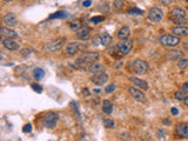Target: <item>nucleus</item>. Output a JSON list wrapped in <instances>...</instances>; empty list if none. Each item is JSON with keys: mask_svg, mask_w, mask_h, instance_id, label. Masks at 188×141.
Listing matches in <instances>:
<instances>
[{"mask_svg": "<svg viewBox=\"0 0 188 141\" xmlns=\"http://www.w3.org/2000/svg\"><path fill=\"white\" fill-rule=\"evenodd\" d=\"M58 119H59V116H58L57 113H54V112H47L45 114V116L42 118V120H41V125L45 128H54L57 126Z\"/></svg>", "mask_w": 188, "mask_h": 141, "instance_id": "obj_1", "label": "nucleus"}, {"mask_svg": "<svg viewBox=\"0 0 188 141\" xmlns=\"http://www.w3.org/2000/svg\"><path fill=\"white\" fill-rule=\"evenodd\" d=\"M148 68V64L145 61V60H134L133 61V64H132V69H133V72L135 73L137 75H144L147 73Z\"/></svg>", "mask_w": 188, "mask_h": 141, "instance_id": "obj_2", "label": "nucleus"}, {"mask_svg": "<svg viewBox=\"0 0 188 141\" xmlns=\"http://www.w3.org/2000/svg\"><path fill=\"white\" fill-rule=\"evenodd\" d=\"M160 42L161 45L167 46V47H175L180 44V38L176 35H172V34H164L160 37Z\"/></svg>", "mask_w": 188, "mask_h": 141, "instance_id": "obj_3", "label": "nucleus"}, {"mask_svg": "<svg viewBox=\"0 0 188 141\" xmlns=\"http://www.w3.org/2000/svg\"><path fill=\"white\" fill-rule=\"evenodd\" d=\"M99 59V53L98 52H86L83 53L80 58L76 59L75 64L76 65H82V64H92V62H95L97 60Z\"/></svg>", "mask_w": 188, "mask_h": 141, "instance_id": "obj_4", "label": "nucleus"}, {"mask_svg": "<svg viewBox=\"0 0 188 141\" xmlns=\"http://www.w3.org/2000/svg\"><path fill=\"white\" fill-rule=\"evenodd\" d=\"M116 48L119 51L120 54L122 55H127L133 48V41L131 39H125V40H120L116 44Z\"/></svg>", "mask_w": 188, "mask_h": 141, "instance_id": "obj_5", "label": "nucleus"}, {"mask_svg": "<svg viewBox=\"0 0 188 141\" xmlns=\"http://www.w3.org/2000/svg\"><path fill=\"white\" fill-rule=\"evenodd\" d=\"M66 42L65 38H58L54 39L52 41H48L45 45V48L48 51V52H57V51L61 50V47L64 46V44Z\"/></svg>", "mask_w": 188, "mask_h": 141, "instance_id": "obj_6", "label": "nucleus"}, {"mask_svg": "<svg viewBox=\"0 0 188 141\" xmlns=\"http://www.w3.org/2000/svg\"><path fill=\"white\" fill-rule=\"evenodd\" d=\"M164 19V12L159 7H153L148 12V20L152 23H159Z\"/></svg>", "mask_w": 188, "mask_h": 141, "instance_id": "obj_7", "label": "nucleus"}, {"mask_svg": "<svg viewBox=\"0 0 188 141\" xmlns=\"http://www.w3.org/2000/svg\"><path fill=\"white\" fill-rule=\"evenodd\" d=\"M82 50H85V45H82L80 42H69L66 46V52L69 55H74L78 52H81Z\"/></svg>", "mask_w": 188, "mask_h": 141, "instance_id": "obj_8", "label": "nucleus"}, {"mask_svg": "<svg viewBox=\"0 0 188 141\" xmlns=\"http://www.w3.org/2000/svg\"><path fill=\"white\" fill-rule=\"evenodd\" d=\"M128 93L132 95V98L135 99L137 101H140V102H145L146 101V95H145V93L141 91L140 88L128 87Z\"/></svg>", "mask_w": 188, "mask_h": 141, "instance_id": "obj_9", "label": "nucleus"}, {"mask_svg": "<svg viewBox=\"0 0 188 141\" xmlns=\"http://www.w3.org/2000/svg\"><path fill=\"white\" fill-rule=\"evenodd\" d=\"M108 75L105 73V72H102V73H98V74H94L92 76V83H95V85H98V86H102V85H105L107 83L108 81Z\"/></svg>", "mask_w": 188, "mask_h": 141, "instance_id": "obj_10", "label": "nucleus"}, {"mask_svg": "<svg viewBox=\"0 0 188 141\" xmlns=\"http://www.w3.org/2000/svg\"><path fill=\"white\" fill-rule=\"evenodd\" d=\"M2 21H4V24L7 26L8 28L9 27H16L18 25V19H16L14 13H7V14H5L2 17Z\"/></svg>", "mask_w": 188, "mask_h": 141, "instance_id": "obj_11", "label": "nucleus"}, {"mask_svg": "<svg viewBox=\"0 0 188 141\" xmlns=\"http://www.w3.org/2000/svg\"><path fill=\"white\" fill-rule=\"evenodd\" d=\"M2 46L8 51H18L20 48L19 44H18L16 40L11 39V38H5V39L2 40Z\"/></svg>", "mask_w": 188, "mask_h": 141, "instance_id": "obj_12", "label": "nucleus"}, {"mask_svg": "<svg viewBox=\"0 0 188 141\" xmlns=\"http://www.w3.org/2000/svg\"><path fill=\"white\" fill-rule=\"evenodd\" d=\"M105 66L102 65V64H99V62H92L88 65L87 67V71L92 73V74H98V73H102V72H105Z\"/></svg>", "mask_w": 188, "mask_h": 141, "instance_id": "obj_13", "label": "nucleus"}, {"mask_svg": "<svg viewBox=\"0 0 188 141\" xmlns=\"http://www.w3.org/2000/svg\"><path fill=\"white\" fill-rule=\"evenodd\" d=\"M175 132L176 134L181 136V138H185V139H188V124L186 122H180V124L176 125L175 127Z\"/></svg>", "mask_w": 188, "mask_h": 141, "instance_id": "obj_14", "label": "nucleus"}, {"mask_svg": "<svg viewBox=\"0 0 188 141\" xmlns=\"http://www.w3.org/2000/svg\"><path fill=\"white\" fill-rule=\"evenodd\" d=\"M171 18H187V11L181 7H174L169 12V19Z\"/></svg>", "mask_w": 188, "mask_h": 141, "instance_id": "obj_15", "label": "nucleus"}, {"mask_svg": "<svg viewBox=\"0 0 188 141\" xmlns=\"http://www.w3.org/2000/svg\"><path fill=\"white\" fill-rule=\"evenodd\" d=\"M166 58L172 60V61H179V60H181V59L183 58V53H182L181 51H178V50L169 51V52L166 54Z\"/></svg>", "mask_w": 188, "mask_h": 141, "instance_id": "obj_16", "label": "nucleus"}, {"mask_svg": "<svg viewBox=\"0 0 188 141\" xmlns=\"http://www.w3.org/2000/svg\"><path fill=\"white\" fill-rule=\"evenodd\" d=\"M172 32L174 33V35L176 37H188V27L187 26H175L173 27Z\"/></svg>", "mask_w": 188, "mask_h": 141, "instance_id": "obj_17", "label": "nucleus"}, {"mask_svg": "<svg viewBox=\"0 0 188 141\" xmlns=\"http://www.w3.org/2000/svg\"><path fill=\"white\" fill-rule=\"evenodd\" d=\"M90 30L88 27H83L80 31H78V33H76V38L79 40H82V41H87L90 39Z\"/></svg>", "mask_w": 188, "mask_h": 141, "instance_id": "obj_18", "label": "nucleus"}, {"mask_svg": "<svg viewBox=\"0 0 188 141\" xmlns=\"http://www.w3.org/2000/svg\"><path fill=\"white\" fill-rule=\"evenodd\" d=\"M129 80H131L132 83H134L137 87H139L140 90H144V91H147L148 90V83H146L145 80H141V79L137 78V76H131Z\"/></svg>", "mask_w": 188, "mask_h": 141, "instance_id": "obj_19", "label": "nucleus"}, {"mask_svg": "<svg viewBox=\"0 0 188 141\" xmlns=\"http://www.w3.org/2000/svg\"><path fill=\"white\" fill-rule=\"evenodd\" d=\"M129 35H131V28L127 27V26H125V27H122V28H120V31L118 32V38H119L120 40L128 39Z\"/></svg>", "mask_w": 188, "mask_h": 141, "instance_id": "obj_20", "label": "nucleus"}, {"mask_svg": "<svg viewBox=\"0 0 188 141\" xmlns=\"http://www.w3.org/2000/svg\"><path fill=\"white\" fill-rule=\"evenodd\" d=\"M1 34H2V37H6V38H11V39H16L19 37V34L14 32V31H12V30H9L7 27H1Z\"/></svg>", "mask_w": 188, "mask_h": 141, "instance_id": "obj_21", "label": "nucleus"}, {"mask_svg": "<svg viewBox=\"0 0 188 141\" xmlns=\"http://www.w3.org/2000/svg\"><path fill=\"white\" fill-rule=\"evenodd\" d=\"M102 112L105 114H111L113 112V104L111 102V100H104V102H102Z\"/></svg>", "mask_w": 188, "mask_h": 141, "instance_id": "obj_22", "label": "nucleus"}, {"mask_svg": "<svg viewBox=\"0 0 188 141\" xmlns=\"http://www.w3.org/2000/svg\"><path fill=\"white\" fill-rule=\"evenodd\" d=\"M112 42V37L109 35L108 33H102L100 34V44L102 45V46H105V47H107L109 44Z\"/></svg>", "mask_w": 188, "mask_h": 141, "instance_id": "obj_23", "label": "nucleus"}, {"mask_svg": "<svg viewBox=\"0 0 188 141\" xmlns=\"http://www.w3.org/2000/svg\"><path fill=\"white\" fill-rule=\"evenodd\" d=\"M33 75H34V79L35 80H41L44 76H45V71L42 68H34L33 71Z\"/></svg>", "mask_w": 188, "mask_h": 141, "instance_id": "obj_24", "label": "nucleus"}, {"mask_svg": "<svg viewBox=\"0 0 188 141\" xmlns=\"http://www.w3.org/2000/svg\"><path fill=\"white\" fill-rule=\"evenodd\" d=\"M69 27H71L72 31H80L81 30V21L79 19H75L69 24Z\"/></svg>", "mask_w": 188, "mask_h": 141, "instance_id": "obj_25", "label": "nucleus"}, {"mask_svg": "<svg viewBox=\"0 0 188 141\" xmlns=\"http://www.w3.org/2000/svg\"><path fill=\"white\" fill-rule=\"evenodd\" d=\"M104 126L108 128V129H112V128H114L115 126V122L113 119H109V118H106V119H104Z\"/></svg>", "mask_w": 188, "mask_h": 141, "instance_id": "obj_26", "label": "nucleus"}, {"mask_svg": "<svg viewBox=\"0 0 188 141\" xmlns=\"http://www.w3.org/2000/svg\"><path fill=\"white\" fill-rule=\"evenodd\" d=\"M68 16L67 12H64V11H59V12H55L53 14L49 16V19H54V18H66Z\"/></svg>", "mask_w": 188, "mask_h": 141, "instance_id": "obj_27", "label": "nucleus"}, {"mask_svg": "<svg viewBox=\"0 0 188 141\" xmlns=\"http://www.w3.org/2000/svg\"><path fill=\"white\" fill-rule=\"evenodd\" d=\"M98 9L99 12H101V13H107L109 11V6H108L107 2H100L98 6Z\"/></svg>", "mask_w": 188, "mask_h": 141, "instance_id": "obj_28", "label": "nucleus"}, {"mask_svg": "<svg viewBox=\"0 0 188 141\" xmlns=\"http://www.w3.org/2000/svg\"><path fill=\"white\" fill-rule=\"evenodd\" d=\"M186 97H187V94L182 91V90H179L178 92H175V99L178 100V101H183Z\"/></svg>", "mask_w": 188, "mask_h": 141, "instance_id": "obj_29", "label": "nucleus"}, {"mask_svg": "<svg viewBox=\"0 0 188 141\" xmlns=\"http://www.w3.org/2000/svg\"><path fill=\"white\" fill-rule=\"evenodd\" d=\"M171 20H172L174 24H176L178 26H183L182 24H186L187 18H171Z\"/></svg>", "mask_w": 188, "mask_h": 141, "instance_id": "obj_30", "label": "nucleus"}, {"mask_svg": "<svg viewBox=\"0 0 188 141\" xmlns=\"http://www.w3.org/2000/svg\"><path fill=\"white\" fill-rule=\"evenodd\" d=\"M178 67L181 68V69H185V68H187L188 67V59H181L179 60V62H178Z\"/></svg>", "mask_w": 188, "mask_h": 141, "instance_id": "obj_31", "label": "nucleus"}, {"mask_svg": "<svg viewBox=\"0 0 188 141\" xmlns=\"http://www.w3.org/2000/svg\"><path fill=\"white\" fill-rule=\"evenodd\" d=\"M128 14H133V16H142L144 14V11L139 9H128Z\"/></svg>", "mask_w": 188, "mask_h": 141, "instance_id": "obj_32", "label": "nucleus"}, {"mask_svg": "<svg viewBox=\"0 0 188 141\" xmlns=\"http://www.w3.org/2000/svg\"><path fill=\"white\" fill-rule=\"evenodd\" d=\"M105 20V17H102V16H100V17H94V18H90V21L92 24H94V25H98L99 23H101V21H104Z\"/></svg>", "mask_w": 188, "mask_h": 141, "instance_id": "obj_33", "label": "nucleus"}, {"mask_svg": "<svg viewBox=\"0 0 188 141\" xmlns=\"http://www.w3.org/2000/svg\"><path fill=\"white\" fill-rule=\"evenodd\" d=\"M123 4H125L123 0H114V2H113V7H114L115 9H121L123 7Z\"/></svg>", "mask_w": 188, "mask_h": 141, "instance_id": "obj_34", "label": "nucleus"}, {"mask_svg": "<svg viewBox=\"0 0 188 141\" xmlns=\"http://www.w3.org/2000/svg\"><path fill=\"white\" fill-rule=\"evenodd\" d=\"M115 91V85H113V83H111V85H108V86H106V88H105V92L106 93H113V92Z\"/></svg>", "mask_w": 188, "mask_h": 141, "instance_id": "obj_35", "label": "nucleus"}, {"mask_svg": "<svg viewBox=\"0 0 188 141\" xmlns=\"http://www.w3.org/2000/svg\"><path fill=\"white\" fill-rule=\"evenodd\" d=\"M23 132L24 133H31L32 132V125L31 124H26L23 127Z\"/></svg>", "mask_w": 188, "mask_h": 141, "instance_id": "obj_36", "label": "nucleus"}, {"mask_svg": "<svg viewBox=\"0 0 188 141\" xmlns=\"http://www.w3.org/2000/svg\"><path fill=\"white\" fill-rule=\"evenodd\" d=\"M31 87H32L35 92H38V93H41V91H42V87H41L40 85H38V83H32Z\"/></svg>", "mask_w": 188, "mask_h": 141, "instance_id": "obj_37", "label": "nucleus"}, {"mask_svg": "<svg viewBox=\"0 0 188 141\" xmlns=\"http://www.w3.org/2000/svg\"><path fill=\"white\" fill-rule=\"evenodd\" d=\"M31 52H32L31 48H24V50L21 51V55H23V57H27V55L31 54Z\"/></svg>", "mask_w": 188, "mask_h": 141, "instance_id": "obj_38", "label": "nucleus"}, {"mask_svg": "<svg viewBox=\"0 0 188 141\" xmlns=\"http://www.w3.org/2000/svg\"><path fill=\"white\" fill-rule=\"evenodd\" d=\"M90 5H92V0H83L82 1V7H90Z\"/></svg>", "mask_w": 188, "mask_h": 141, "instance_id": "obj_39", "label": "nucleus"}, {"mask_svg": "<svg viewBox=\"0 0 188 141\" xmlns=\"http://www.w3.org/2000/svg\"><path fill=\"white\" fill-rule=\"evenodd\" d=\"M160 2L162 5H172L173 2H174V0H160Z\"/></svg>", "mask_w": 188, "mask_h": 141, "instance_id": "obj_40", "label": "nucleus"}, {"mask_svg": "<svg viewBox=\"0 0 188 141\" xmlns=\"http://www.w3.org/2000/svg\"><path fill=\"white\" fill-rule=\"evenodd\" d=\"M181 90H182V91L185 92V93H186V94L188 95V83H183V85H182V88H181Z\"/></svg>", "mask_w": 188, "mask_h": 141, "instance_id": "obj_41", "label": "nucleus"}, {"mask_svg": "<svg viewBox=\"0 0 188 141\" xmlns=\"http://www.w3.org/2000/svg\"><path fill=\"white\" fill-rule=\"evenodd\" d=\"M171 113H172L173 115H178V114H179V111H178V108L173 107L172 109H171Z\"/></svg>", "mask_w": 188, "mask_h": 141, "instance_id": "obj_42", "label": "nucleus"}, {"mask_svg": "<svg viewBox=\"0 0 188 141\" xmlns=\"http://www.w3.org/2000/svg\"><path fill=\"white\" fill-rule=\"evenodd\" d=\"M82 94H83V95H87V97H88V95H90V92H88V90H87V88H85V90L82 91Z\"/></svg>", "mask_w": 188, "mask_h": 141, "instance_id": "obj_43", "label": "nucleus"}, {"mask_svg": "<svg viewBox=\"0 0 188 141\" xmlns=\"http://www.w3.org/2000/svg\"><path fill=\"white\" fill-rule=\"evenodd\" d=\"M183 104H185V105H186V106L188 107V95L186 97V98H185V100H183Z\"/></svg>", "mask_w": 188, "mask_h": 141, "instance_id": "obj_44", "label": "nucleus"}, {"mask_svg": "<svg viewBox=\"0 0 188 141\" xmlns=\"http://www.w3.org/2000/svg\"><path fill=\"white\" fill-rule=\"evenodd\" d=\"M165 124H171V121H168V120H164Z\"/></svg>", "mask_w": 188, "mask_h": 141, "instance_id": "obj_45", "label": "nucleus"}, {"mask_svg": "<svg viewBox=\"0 0 188 141\" xmlns=\"http://www.w3.org/2000/svg\"><path fill=\"white\" fill-rule=\"evenodd\" d=\"M94 91L97 92V93H100V92H101V91H100V90H99V88H95V90H94Z\"/></svg>", "mask_w": 188, "mask_h": 141, "instance_id": "obj_46", "label": "nucleus"}, {"mask_svg": "<svg viewBox=\"0 0 188 141\" xmlns=\"http://www.w3.org/2000/svg\"><path fill=\"white\" fill-rule=\"evenodd\" d=\"M2 1H5V2H11V1H13V0H2Z\"/></svg>", "mask_w": 188, "mask_h": 141, "instance_id": "obj_47", "label": "nucleus"}]
</instances>
